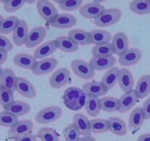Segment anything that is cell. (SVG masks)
<instances>
[{"label":"cell","instance_id":"obj_53","mask_svg":"<svg viewBox=\"0 0 150 141\" xmlns=\"http://www.w3.org/2000/svg\"><path fill=\"white\" fill-rule=\"evenodd\" d=\"M149 1H150V0H149Z\"/></svg>","mask_w":150,"mask_h":141},{"label":"cell","instance_id":"obj_38","mask_svg":"<svg viewBox=\"0 0 150 141\" xmlns=\"http://www.w3.org/2000/svg\"><path fill=\"white\" fill-rule=\"evenodd\" d=\"M91 54L93 57H108L113 56L114 51L111 43L101 45H96L91 49Z\"/></svg>","mask_w":150,"mask_h":141},{"label":"cell","instance_id":"obj_2","mask_svg":"<svg viewBox=\"0 0 150 141\" xmlns=\"http://www.w3.org/2000/svg\"><path fill=\"white\" fill-rule=\"evenodd\" d=\"M122 16V12L118 8L105 9L104 12L94 20V24L99 28L110 27L117 24Z\"/></svg>","mask_w":150,"mask_h":141},{"label":"cell","instance_id":"obj_24","mask_svg":"<svg viewBox=\"0 0 150 141\" xmlns=\"http://www.w3.org/2000/svg\"><path fill=\"white\" fill-rule=\"evenodd\" d=\"M109 132L118 136H125L128 133V127L125 121L118 117H110L108 118Z\"/></svg>","mask_w":150,"mask_h":141},{"label":"cell","instance_id":"obj_23","mask_svg":"<svg viewBox=\"0 0 150 141\" xmlns=\"http://www.w3.org/2000/svg\"><path fill=\"white\" fill-rule=\"evenodd\" d=\"M145 121L144 112L141 107H135L130 113L129 117V129L135 133L140 129Z\"/></svg>","mask_w":150,"mask_h":141},{"label":"cell","instance_id":"obj_29","mask_svg":"<svg viewBox=\"0 0 150 141\" xmlns=\"http://www.w3.org/2000/svg\"><path fill=\"white\" fill-rule=\"evenodd\" d=\"M57 49L66 53H73L78 50L79 46L68 35L59 36L54 40Z\"/></svg>","mask_w":150,"mask_h":141},{"label":"cell","instance_id":"obj_6","mask_svg":"<svg viewBox=\"0 0 150 141\" xmlns=\"http://www.w3.org/2000/svg\"><path fill=\"white\" fill-rule=\"evenodd\" d=\"M36 9L40 16L47 22L50 23L57 15V8L48 0H38L36 2Z\"/></svg>","mask_w":150,"mask_h":141},{"label":"cell","instance_id":"obj_31","mask_svg":"<svg viewBox=\"0 0 150 141\" xmlns=\"http://www.w3.org/2000/svg\"><path fill=\"white\" fill-rule=\"evenodd\" d=\"M119 70L120 69L118 67H113L105 73L102 78L101 82L105 86L108 90L112 89L118 83L119 81Z\"/></svg>","mask_w":150,"mask_h":141},{"label":"cell","instance_id":"obj_19","mask_svg":"<svg viewBox=\"0 0 150 141\" xmlns=\"http://www.w3.org/2000/svg\"><path fill=\"white\" fill-rule=\"evenodd\" d=\"M16 80L17 77L12 69H2L0 75V86L14 93L16 91Z\"/></svg>","mask_w":150,"mask_h":141},{"label":"cell","instance_id":"obj_27","mask_svg":"<svg viewBox=\"0 0 150 141\" xmlns=\"http://www.w3.org/2000/svg\"><path fill=\"white\" fill-rule=\"evenodd\" d=\"M139 99H144L150 94V75L145 74L140 77L134 89Z\"/></svg>","mask_w":150,"mask_h":141},{"label":"cell","instance_id":"obj_16","mask_svg":"<svg viewBox=\"0 0 150 141\" xmlns=\"http://www.w3.org/2000/svg\"><path fill=\"white\" fill-rule=\"evenodd\" d=\"M28 26L24 20L20 19L15 30L13 32V41L16 47L25 45L28 35Z\"/></svg>","mask_w":150,"mask_h":141},{"label":"cell","instance_id":"obj_35","mask_svg":"<svg viewBox=\"0 0 150 141\" xmlns=\"http://www.w3.org/2000/svg\"><path fill=\"white\" fill-rule=\"evenodd\" d=\"M19 20L16 16H9L8 18H3L0 24V35H3L13 32Z\"/></svg>","mask_w":150,"mask_h":141},{"label":"cell","instance_id":"obj_40","mask_svg":"<svg viewBox=\"0 0 150 141\" xmlns=\"http://www.w3.org/2000/svg\"><path fill=\"white\" fill-rule=\"evenodd\" d=\"M3 8L7 13H14L20 10L26 4V0H8L2 1Z\"/></svg>","mask_w":150,"mask_h":141},{"label":"cell","instance_id":"obj_10","mask_svg":"<svg viewBox=\"0 0 150 141\" xmlns=\"http://www.w3.org/2000/svg\"><path fill=\"white\" fill-rule=\"evenodd\" d=\"M141 58L142 51L138 48H131L119 56V63L124 67H130L136 65Z\"/></svg>","mask_w":150,"mask_h":141},{"label":"cell","instance_id":"obj_26","mask_svg":"<svg viewBox=\"0 0 150 141\" xmlns=\"http://www.w3.org/2000/svg\"><path fill=\"white\" fill-rule=\"evenodd\" d=\"M38 60L33 56L26 53L16 54L13 57V63L18 67L28 70H33Z\"/></svg>","mask_w":150,"mask_h":141},{"label":"cell","instance_id":"obj_48","mask_svg":"<svg viewBox=\"0 0 150 141\" xmlns=\"http://www.w3.org/2000/svg\"><path fill=\"white\" fill-rule=\"evenodd\" d=\"M137 141H150V133L142 134L138 137Z\"/></svg>","mask_w":150,"mask_h":141},{"label":"cell","instance_id":"obj_52","mask_svg":"<svg viewBox=\"0 0 150 141\" xmlns=\"http://www.w3.org/2000/svg\"><path fill=\"white\" fill-rule=\"evenodd\" d=\"M2 67L0 66V75H1V73H2Z\"/></svg>","mask_w":150,"mask_h":141},{"label":"cell","instance_id":"obj_14","mask_svg":"<svg viewBox=\"0 0 150 141\" xmlns=\"http://www.w3.org/2000/svg\"><path fill=\"white\" fill-rule=\"evenodd\" d=\"M16 91L27 99H34L37 95L34 85L24 77H17Z\"/></svg>","mask_w":150,"mask_h":141},{"label":"cell","instance_id":"obj_1","mask_svg":"<svg viewBox=\"0 0 150 141\" xmlns=\"http://www.w3.org/2000/svg\"><path fill=\"white\" fill-rule=\"evenodd\" d=\"M63 99L68 109L73 111H78L85 107L87 95L80 87H69L65 90Z\"/></svg>","mask_w":150,"mask_h":141},{"label":"cell","instance_id":"obj_3","mask_svg":"<svg viewBox=\"0 0 150 141\" xmlns=\"http://www.w3.org/2000/svg\"><path fill=\"white\" fill-rule=\"evenodd\" d=\"M63 116V110L58 106H49L38 112L35 121L40 124L51 123L56 121Z\"/></svg>","mask_w":150,"mask_h":141},{"label":"cell","instance_id":"obj_15","mask_svg":"<svg viewBox=\"0 0 150 141\" xmlns=\"http://www.w3.org/2000/svg\"><path fill=\"white\" fill-rule=\"evenodd\" d=\"M77 20L74 16L69 13H60L51 22L50 25L57 29L72 28L77 24Z\"/></svg>","mask_w":150,"mask_h":141},{"label":"cell","instance_id":"obj_33","mask_svg":"<svg viewBox=\"0 0 150 141\" xmlns=\"http://www.w3.org/2000/svg\"><path fill=\"white\" fill-rule=\"evenodd\" d=\"M85 109L86 113L89 116L92 118H96L99 116L101 113L100 102L99 98L87 96Z\"/></svg>","mask_w":150,"mask_h":141},{"label":"cell","instance_id":"obj_30","mask_svg":"<svg viewBox=\"0 0 150 141\" xmlns=\"http://www.w3.org/2000/svg\"><path fill=\"white\" fill-rule=\"evenodd\" d=\"M91 44L101 45L110 43L112 39V35L110 32L106 30H93L89 32Z\"/></svg>","mask_w":150,"mask_h":141},{"label":"cell","instance_id":"obj_7","mask_svg":"<svg viewBox=\"0 0 150 141\" xmlns=\"http://www.w3.org/2000/svg\"><path fill=\"white\" fill-rule=\"evenodd\" d=\"M71 78L70 70L66 68H60L52 74L50 78V85L53 89H60L64 87Z\"/></svg>","mask_w":150,"mask_h":141},{"label":"cell","instance_id":"obj_13","mask_svg":"<svg viewBox=\"0 0 150 141\" xmlns=\"http://www.w3.org/2000/svg\"><path fill=\"white\" fill-rule=\"evenodd\" d=\"M82 89L86 93L87 96L99 98L105 96L108 92V89L101 82L93 81L88 82L82 86Z\"/></svg>","mask_w":150,"mask_h":141},{"label":"cell","instance_id":"obj_20","mask_svg":"<svg viewBox=\"0 0 150 141\" xmlns=\"http://www.w3.org/2000/svg\"><path fill=\"white\" fill-rule=\"evenodd\" d=\"M76 129L80 132V135L90 136L91 135L90 126V120L82 113H75L73 116V123Z\"/></svg>","mask_w":150,"mask_h":141},{"label":"cell","instance_id":"obj_51","mask_svg":"<svg viewBox=\"0 0 150 141\" xmlns=\"http://www.w3.org/2000/svg\"><path fill=\"white\" fill-rule=\"evenodd\" d=\"M3 17H2V16L0 15V24H1V22H2V21L3 20Z\"/></svg>","mask_w":150,"mask_h":141},{"label":"cell","instance_id":"obj_8","mask_svg":"<svg viewBox=\"0 0 150 141\" xmlns=\"http://www.w3.org/2000/svg\"><path fill=\"white\" fill-rule=\"evenodd\" d=\"M58 61L54 57H48L37 61L35 66L32 70L35 75H45L51 73L57 68Z\"/></svg>","mask_w":150,"mask_h":141},{"label":"cell","instance_id":"obj_17","mask_svg":"<svg viewBox=\"0 0 150 141\" xmlns=\"http://www.w3.org/2000/svg\"><path fill=\"white\" fill-rule=\"evenodd\" d=\"M116 59L114 56L108 57H93L89 64L94 70H104L110 69L116 65Z\"/></svg>","mask_w":150,"mask_h":141},{"label":"cell","instance_id":"obj_32","mask_svg":"<svg viewBox=\"0 0 150 141\" xmlns=\"http://www.w3.org/2000/svg\"><path fill=\"white\" fill-rule=\"evenodd\" d=\"M129 8L133 13L138 15H147L150 13L149 0H135L130 2Z\"/></svg>","mask_w":150,"mask_h":141},{"label":"cell","instance_id":"obj_9","mask_svg":"<svg viewBox=\"0 0 150 141\" xmlns=\"http://www.w3.org/2000/svg\"><path fill=\"white\" fill-rule=\"evenodd\" d=\"M105 7L102 4L93 2H89L82 5L80 8L79 13L83 18L88 19H96L105 11Z\"/></svg>","mask_w":150,"mask_h":141},{"label":"cell","instance_id":"obj_4","mask_svg":"<svg viewBox=\"0 0 150 141\" xmlns=\"http://www.w3.org/2000/svg\"><path fill=\"white\" fill-rule=\"evenodd\" d=\"M71 69L75 75L83 80H89L93 78L95 70L89 63L83 60H74L71 63Z\"/></svg>","mask_w":150,"mask_h":141},{"label":"cell","instance_id":"obj_21","mask_svg":"<svg viewBox=\"0 0 150 141\" xmlns=\"http://www.w3.org/2000/svg\"><path fill=\"white\" fill-rule=\"evenodd\" d=\"M118 83L122 91H123L124 93H127L133 90L134 78L130 70L126 68L120 69Z\"/></svg>","mask_w":150,"mask_h":141},{"label":"cell","instance_id":"obj_22","mask_svg":"<svg viewBox=\"0 0 150 141\" xmlns=\"http://www.w3.org/2000/svg\"><path fill=\"white\" fill-rule=\"evenodd\" d=\"M57 49V47L54 40L47 41L40 45L35 50L33 57L37 60H44V59L48 58V57L52 55Z\"/></svg>","mask_w":150,"mask_h":141},{"label":"cell","instance_id":"obj_34","mask_svg":"<svg viewBox=\"0 0 150 141\" xmlns=\"http://www.w3.org/2000/svg\"><path fill=\"white\" fill-rule=\"evenodd\" d=\"M100 102L101 110L107 112V113H112V112L119 111V101L112 96H105L99 99Z\"/></svg>","mask_w":150,"mask_h":141},{"label":"cell","instance_id":"obj_18","mask_svg":"<svg viewBox=\"0 0 150 141\" xmlns=\"http://www.w3.org/2000/svg\"><path fill=\"white\" fill-rule=\"evenodd\" d=\"M138 100L139 99L134 90L127 92V93H124L120 99H119V109L118 112L125 113L129 111L136 104Z\"/></svg>","mask_w":150,"mask_h":141},{"label":"cell","instance_id":"obj_44","mask_svg":"<svg viewBox=\"0 0 150 141\" xmlns=\"http://www.w3.org/2000/svg\"><path fill=\"white\" fill-rule=\"evenodd\" d=\"M13 49V44L5 35H0V50L10 52Z\"/></svg>","mask_w":150,"mask_h":141},{"label":"cell","instance_id":"obj_11","mask_svg":"<svg viewBox=\"0 0 150 141\" xmlns=\"http://www.w3.org/2000/svg\"><path fill=\"white\" fill-rule=\"evenodd\" d=\"M47 35V30L42 26H38L32 29L28 32L25 46L27 48H34L43 42Z\"/></svg>","mask_w":150,"mask_h":141},{"label":"cell","instance_id":"obj_45","mask_svg":"<svg viewBox=\"0 0 150 141\" xmlns=\"http://www.w3.org/2000/svg\"><path fill=\"white\" fill-rule=\"evenodd\" d=\"M144 112L145 120H149L150 119V97L146 99L144 102L143 107H141Z\"/></svg>","mask_w":150,"mask_h":141},{"label":"cell","instance_id":"obj_43","mask_svg":"<svg viewBox=\"0 0 150 141\" xmlns=\"http://www.w3.org/2000/svg\"><path fill=\"white\" fill-rule=\"evenodd\" d=\"M63 135L66 141H77L80 138V132L74 126V125L69 124L63 129Z\"/></svg>","mask_w":150,"mask_h":141},{"label":"cell","instance_id":"obj_36","mask_svg":"<svg viewBox=\"0 0 150 141\" xmlns=\"http://www.w3.org/2000/svg\"><path fill=\"white\" fill-rule=\"evenodd\" d=\"M91 132L94 134H102L109 132V123L103 118H93L90 120Z\"/></svg>","mask_w":150,"mask_h":141},{"label":"cell","instance_id":"obj_37","mask_svg":"<svg viewBox=\"0 0 150 141\" xmlns=\"http://www.w3.org/2000/svg\"><path fill=\"white\" fill-rule=\"evenodd\" d=\"M38 137L41 141H60V137L57 131L53 128L44 126L38 131Z\"/></svg>","mask_w":150,"mask_h":141},{"label":"cell","instance_id":"obj_39","mask_svg":"<svg viewBox=\"0 0 150 141\" xmlns=\"http://www.w3.org/2000/svg\"><path fill=\"white\" fill-rule=\"evenodd\" d=\"M59 8L64 11H74L81 8L83 4L82 0H60L57 1Z\"/></svg>","mask_w":150,"mask_h":141},{"label":"cell","instance_id":"obj_28","mask_svg":"<svg viewBox=\"0 0 150 141\" xmlns=\"http://www.w3.org/2000/svg\"><path fill=\"white\" fill-rule=\"evenodd\" d=\"M68 36L78 46H88L91 44L89 32L81 29H74L68 32Z\"/></svg>","mask_w":150,"mask_h":141},{"label":"cell","instance_id":"obj_46","mask_svg":"<svg viewBox=\"0 0 150 141\" xmlns=\"http://www.w3.org/2000/svg\"><path fill=\"white\" fill-rule=\"evenodd\" d=\"M37 135L33 133H31L30 135H25V136H23L21 137L18 138V139L14 140L13 141H36L37 140Z\"/></svg>","mask_w":150,"mask_h":141},{"label":"cell","instance_id":"obj_49","mask_svg":"<svg viewBox=\"0 0 150 141\" xmlns=\"http://www.w3.org/2000/svg\"><path fill=\"white\" fill-rule=\"evenodd\" d=\"M77 141H96L93 137L92 136H83L80 137Z\"/></svg>","mask_w":150,"mask_h":141},{"label":"cell","instance_id":"obj_47","mask_svg":"<svg viewBox=\"0 0 150 141\" xmlns=\"http://www.w3.org/2000/svg\"><path fill=\"white\" fill-rule=\"evenodd\" d=\"M8 58V52L0 50V66H2Z\"/></svg>","mask_w":150,"mask_h":141},{"label":"cell","instance_id":"obj_42","mask_svg":"<svg viewBox=\"0 0 150 141\" xmlns=\"http://www.w3.org/2000/svg\"><path fill=\"white\" fill-rule=\"evenodd\" d=\"M14 101L15 99L13 93L0 86V105L3 107V109L6 108Z\"/></svg>","mask_w":150,"mask_h":141},{"label":"cell","instance_id":"obj_25","mask_svg":"<svg viewBox=\"0 0 150 141\" xmlns=\"http://www.w3.org/2000/svg\"><path fill=\"white\" fill-rule=\"evenodd\" d=\"M4 110L16 117L24 116L30 113L31 110L30 104L21 101H14L12 104L8 106Z\"/></svg>","mask_w":150,"mask_h":141},{"label":"cell","instance_id":"obj_41","mask_svg":"<svg viewBox=\"0 0 150 141\" xmlns=\"http://www.w3.org/2000/svg\"><path fill=\"white\" fill-rule=\"evenodd\" d=\"M18 121V117L6 111L0 112V126L11 128Z\"/></svg>","mask_w":150,"mask_h":141},{"label":"cell","instance_id":"obj_50","mask_svg":"<svg viewBox=\"0 0 150 141\" xmlns=\"http://www.w3.org/2000/svg\"><path fill=\"white\" fill-rule=\"evenodd\" d=\"M35 1L34 0H33V1H27L26 0V4H32V3H34Z\"/></svg>","mask_w":150,"mask_h":141},{"label":"cell","instance_id":"obj_5","mask_svg":"<svg viewBox=\"0 0 150 141\" xmlns=\"http://www.w3.org/2000/svg\"><path fill=\"white\" fill-rule=\"evenodd\" d=\"M34 124L30 120L18 121L16 123L10 128L8 132V137L9 139L16 140L25 135L33 133Z\"/></svg>","mask_w":150,"mask_h":141},{"label":"cell","instance_id":"obj_12","mask_svg":"<svg viewBox=\"0 0 150 141\" xmlns=\"http://www.w3.org/2000/svg\"><path fill=\"white\" fill-rule=\"evenodd\" d=\"M111 44L114 51V54L120 56L129 49V38L125 32H119L113 35Z\"/></svg>","mask_w":150,"mask_h":141}]
</instances>
